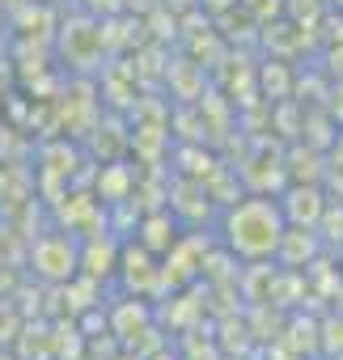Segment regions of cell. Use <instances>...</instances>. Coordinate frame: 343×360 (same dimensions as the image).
Segmentation results:
<instances>
[{
  "instance_id": "cell-3",
  "label": "cell",
  "mask_w": 343,
  "mask_h": 360,
  "mask_svg": "<svg viewBox=\"0 0 343 360\" xmlns=\"http://www.w3.org/2000/svg\"><path fill=\"white\" fill-rule=\"evenodd\" d=\"M280 212H284V221L297 225V229H318V221H322V212H326V200H322V191H318L313 183H292V187L280 195Z\"/></svg>"
},
{
  "instance_id": "cell-7",
  "label": "cell",
  "mask_w": 343,
  "mask_h": 360,
  "mask_svg": "<svg viewBox=\"0 0 343 360\" xmlns=\"http://www.w3.org/2000/svg\"><path fill=\"white\" fill-rule=\"evenodd\" d=\"M335 360H343V352H335Z\"/></svg>"
},
{
  "instance_id": "cell-5",
  "label": "cell",
  "mask_w": 343,
  "mask_h": 360,
  "mask_svg": "<svg viewBox=\"0 0 343 360\" xmlns=\"http://www.w3.org/2000/svg\"><path fill=\"white\" fill-rule=\"evenodd\" d=\"M0 34H5V13H0Z\"/></svg>"
},
{
  "instance_id": "cell-2",
  "label": "cell",
  "mask_w": 343,
  "mask_h": 360,
  "mask_svg": "<svg viewBox=\"0 0 343 360\" xmlns=\"http://www.w3.org/2000/svg\"><path fill=\"white\" fill-rule=\"evenodd\" d=\"M30 267L51 280V284H68L81 271V246L72 233H43L30 250Z\"/></svg>"
},
{
  "instance_id": "cell-4",
  "label": "cell",
  "mask_w": 343,
  "mask_h": 360,
  "mask_svg": "<svg viewBox=\"0 0 343 360\" xmlns=\"http://www.w3.org/2000/svg\"><path fill=\"white\" fill-rule=\"evenodd\" d=\"M30 5V0H0V13H5V18H13L18 9H26Z\"/></svg>"
},
{
  "instance_id": "cell-8",
  "label": "cell",
  "mask_w": 343,
  "mask_h": 360,
  "mask_svg": "<svg viewBox=\"0 0 343 360\" xmlns=\"http://www.w3.org/2000/svg\"><path fill=\"white\" fill-rule=\"evenodd\" d=\"M335 5H339V9H343V0H335Z\"/></svg>"
},
{
  "instance_id": "cell-6",
  "label": "cell",
  "mask_w": 343,
  "mask_h": 360,
  "mask_svg": "<svg viewBox=\"0 0 343 360\" xmlns=\"http://www.w3.org/2000/svg\"><path fill=\"white\" fill-rule=\"evenodd\" d=\"M47 5H64V0H47Z\"/></svg>"
},
{
  "instance_id": "cell-1",
  "label": "cell",
  "mask_w": 343,
  "mask_h": 360,
  "mask_svg": "<svg viewBox=\"0 0 343 360\" xmlns=\"http://www.w3.org/2000/svg\"><path fill=\"white\" fill-rule=\"evenodd\" d=\"M284 229H288V221H284V212H280V200H271V195L238 200V204L225 212V225H221L225 246H229L238 259H246V263H267V259H276V250H280V242H284Z\"/></svg>"
}]
</instances>
